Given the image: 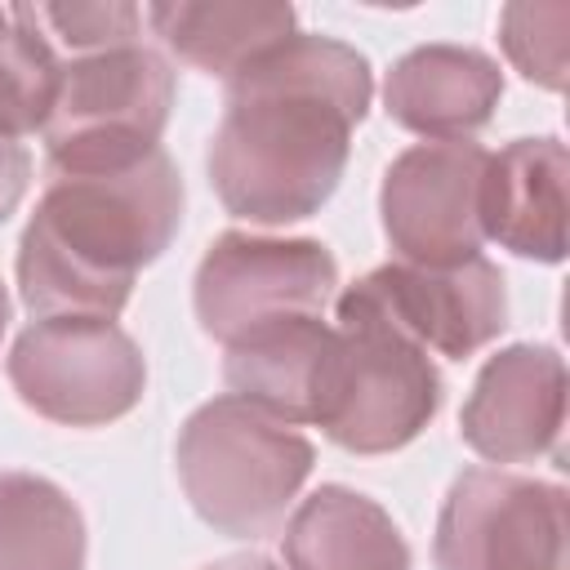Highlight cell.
Here are the masks:
<instances>
[{"label": "cell", "mask_w": 570, "mask_h": 570, "mask_svg": "<svg viewBox=\"0 0 570 570\" xmlns=\"http://www.w3.org/2000/svg\"><path fill=\"white\" fill-rule=\"evenodd\" d=\"M570 31V4H530L517 0L499 13V45L508 62L539 89L561 94L566 89V36Z\"/></svg>", "instance_id": "20"}, {"label": "cell", "mask_w": 570, "mask_h": 570, "mask_svg": "<svg viewBox=\"0 0 570 570\" xmlns=\"http://www.w3.org/2000/svg\"><path fill=\"white\" fill-rule=\"evenodd\" d=\"M325 343H330L325 316L276 321L267 330H254V334L227 343L223 379H227L232 396L298 428L312 414V383H316Z\"/></svg>", "instance_id": "16"}, {"label": "cell", "mask_w": 570, "mask_h": 570, "mask_svg": "<svg viewBox=\"0 0 570 570\" xmlns=\"http://www.w3.org/2000/svg\"><path fill=\"white\" fill-rule=\"evenodd\" d=\"M85 517L62 485L0 472V570H85Z\"/></svg>", "instance_id": "17"}, {"label": "cell", "mask_w": 570, "mask_h": 570, "mask_svg": "<svg viewBox=\"0 0 570 570\" xmlns=\"http://www.w3.org/2000/svg\"><path fill=\"white\" fill-rule=\"evenodd\" d=\"M436 410L441 374L432 356L352 281L334 307L307 423L352 454H392L410 445Z\"/></svg>", "instance_id": "3"}, {"label": "cell", "mask_w": 570, "mask_h": 570, "mask_svg": "<svg viewBox=\"0 0 570 570\" xmlns=\"http://www.w3.org/2000/svg\"><path fill=\"white\" fill-rule=\"evenodd\" d=\"M174 463L205 525L232 539H258L272 534L298 499L316 450L298 428L227 392L187 414Z\"/></svg>", "instance_id": "4"}, {"label": "cell", "mask_w": 570, "mask_h": 570, "mask_svg": "<svg viewBox=\"0 0 570 570\" xmlns=\"http://www.w3.org/2000/svg\"><path fill=\"white\" fill-rule=\"evenodd\" d=\"M174 107V67L151 45H120L58 62L45 120L49 169L129 160L160 147Z\"/></svg>", "instance_id": "5"}, {"label": "cell", "mask_w": 570, "mask_h": 570, "mask_svg": "<svg viewBox=\"0 0 570 570\" xmlns=\"http://www.w3.org/2000/svg\"><path fill=\"white\" fill-rule=\"evenodd\" d=\"M338 285L334 254L312 236L223 232L196 267V321L223 347L276 321L325 316Z\"/></svg>", "instance_id": "8"}, {"label": "cell", "mask_w": 570, "mask_h": 570, "mask_svg": "<svg viewBox=\"0 0 570 570\" xmlns=\"http://www.w3.org/2000/svg\"><path fill=\"white\" fill-rule=\"evenodd\" d=\"M485 147L472 138L405 147L379 187L383 236L396 263L454 267L481 254V174Z\"/></svg>", "instance_id": "9"}, {"label": "cell", "mask_w": 570, "mask_h": 570, "mask_svg": "<svg viewBox=\"0 0 570 570\" xmlns=\"http://www.w3.org/2000/svg\"><path fill=\"white\" fill-rule=\"evenodd\" d=\"M205 570H276L263 552H232V557H218V561H209Z\"/></svg>", "instance_id": "22"}, {"label": "cell", "mask_w": 570, "mask_h": 570, "mask_svg": "<svg viewBox=\"0 0 570 570\" xmlns=\"http://www.w3.org/2000/svg\"><path fill=\"white\" fill-rule=\"evenodd\" d=\"M370 98L365 53L316 31H294L240 67L205 156L227 214L258 227L312 218L338 191Z\"/></svg>", "instance_id": "1"}, {"label": "cell", "mask_w": 570, "mask_h": 570, "mask_svg": "<svg viewBox=\"0 0 570 570\" xmlns=\"http://www.w3.org/2000/svg\"><path fill=\"white\" fill-rule=\"evenodd\" d=\"M142 22L178 62L218 80H232L298 31L294 4L281 0H160L142 9Z\"/></svg>", "instance_id": "14"}, {"label": "cell", "mask_w": 570, "mask_h": 570, "mask_svg": "<svg viewBox=\"0 0 570 570\" xmlns=\"http://www.w3.org/2000/svg\"><path fill=\"white\" fill-rule=\"evenodd\" d=\"M27 410L67 428H102L125 419L147 387L138 343L98 316H53L27 325L4 361Z\"/></svg>", "instance_id": "6"}, {"label": "cell", "mask_w": 570, "mask_h": 570, "mask_svg": "<svg viewBox=\"0 0 570 570\" xmlns=\"http://www.w3.org/2000/svg\"><path fill=\"white\" fill-rule=\"evenodd\" d=\"M281 552L289 570H410V543L396 521L352 485L312 490L294 508Z\"/></svg>", "instance_id": "15"}, {"label": "cell", "mask_w": 570, "mask_h": 570, "mask_svg": "<svg viewBox=\"0 0 570 570\" xmlns=\"http://www.w3.org/2000/svg\"><path fill=\"white\" fill-rule=\"evenodd\" d=\"M58 89V53L0 9V134H40Z\"/></svg>", "instance_id": "19"}, {"label": "cell", "mask_w": 570, "mask_h": 570, "mask_svg": "<svg viewBox=\"0 0 570 570\" xmlns=\"http://www.w3.org/2000/svg\"><path fill=\"white\" fill-rule=\"evenodd\" d=\"M4 330H9V289L0 281V338H4Z\"/></svg>", "instance_id": "23"}, {"label": "cell", "mask_w": 570, "mask_h": 570, "mask_svg": "<svg viewBox=\"0 0 570 570\" xmlns=\"http://www.w3.org/2000/svg\"><path fill=\"white\" fill-rule=\"evenodd\" d=\"M356 285L423 352H441L450 361L481 352L508 325L503 272L481 254L454 267L387 263V267L365 272Z\"/></svg>", "instance_id": "10"}, {"label": "cell", "mask_w": 570, "mask_h": 570, "mask_svg": "<svg viewBox=\"0 0 570 570\" xmlns=\"http://www.w3.org/2000/svg\"><path fill=\"white\" fill-rule=\"evenodd\" d=\"M9 18L40 36L58 62L142 40V9L129 0H71V4H13Z\"/></svg>", "instance_id": "18"}, {"label": "cell", "mask_w": 570, "mask_h": 570, "mask_svg": "<svg viewBox=\"0 0 570 570\" xmlns=\"http://www.w3.org/2000/svg\"><path fill=\"white\" fill-rule=\"evenodd\" d=\"M31 183V151L22 147V138L0 134V223L22 205Z\"/></svg>", "instance_id": "21"}, {"label": "cell", "mask_w": 570, "mask_h": 570, "mask_svg": "<svg viewBox=\"0 0 570 570\" xmlns=\"http://www.w3.org/2000/svg\"><path fill=\"white\" fill-rule=\"evenodd\" d=\"M436 570H570V494L557 481L468 468L445 490Z\"/></svg>", "instance_id": "7"}, {"label": "cell", "mask_w": 570, "mask_h": 570, "mask_svg": "<svg viewBox=\"0 0 570 570\" xmlns=\"http://www.w3.org/2000/svg\"><path fill=\"white\" fill-rule=\"evenodd\" d=\"M566 183L570 151L561 138H512L485 156L481 174V236L517 258H566Z\"/></svg>", "instance_id": "12"}, {"label": "cell", "mask_w": 570, "mask_h": 570, "mask_svg": "<svg viewBox=\"0 0 570 570\" xmlns=\"http://www.w3.org/2000/svg\"><path fill=\"white\" fill-rule=\"evenodd\" d=\"M566 428V361L548 343H512L499 347L463 410V441L490 463H530L539 454H557Z\"/></svg>", "instance_id": "11"}, {"label": "cell", "mask_w": 570, "mask_h": 570, "mask_svg": "<svg viewBox=\"0 0 570 570\" xmlns=\"http://www.w3.org/2000/svg\"><path fill=\"white\" fill-rule=\"evenodd\" d=\"M183 223V178L165 147L129 160L58 165L18 240V294L36 321H116L147 263Z\"/></svg>", "instance_id": "2"}, {"label": "cell", "mask_w": 570, "mask_h": 570, "mask_svg": "<svg viewBox=\"0 0 570 570\" xmlns=\"http://www.w3.org/2000/svg\"><path fill=\"white\" fill-rule=\"evenodd\" d=\"M503 98V71L472 45H419L401 53L383 80V107L401 129L428 142L468 138L490 125Z\"/></svg>", "instance_id": "13"}]
</instances>
